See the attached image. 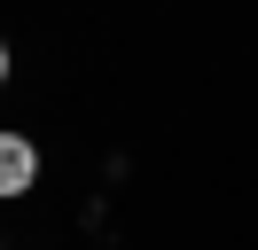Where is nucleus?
Wrapping results in <instances>:
<instances>
[{
	"instance_id": "1",
	"label": "nucleus",
	"mask_w": 258,
	"mask_h": 250,
	"mask_svg": "<svg viewBox=\"0 0 258 250\" xmlns=\"http://www.w3.org/2000/svg\"><path fill=\"white\" fill-rule=\"evenodd\" d=\"M32 180H39V149L24 133H0V196H24Z\"/></svg>"
},
{
	"instance_id": "2",
	"label": "nucleus",
	"mask_w": 258,
	"mask_h": 250,
	"mask_svg": "<svg viewBox=\"0 0 258 250\" xmlns=\"http://www.w3.org/2000/svg\"><path fill=\"white\" fill-rule=\"evenodd\" d=\"M0 78H8V47H0Z\"/></svg>"
}]
</instances>
